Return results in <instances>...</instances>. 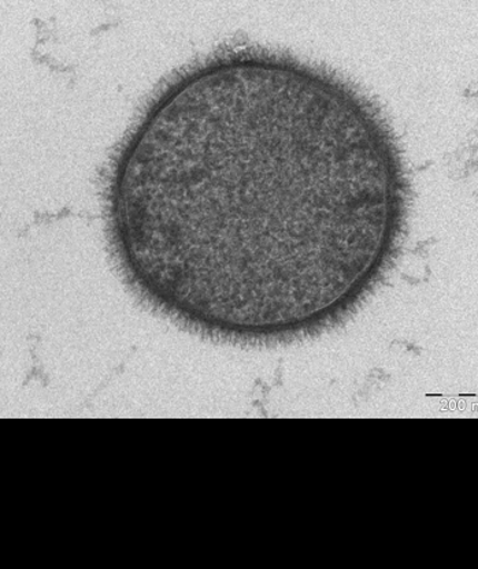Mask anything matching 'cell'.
<instances>
[{
  "label": "cell",
  "mask_w": 478,
  "mask_h": 569,
  "mask_svg": "<svg viewBox=\"0 0 478 569\" xmlns=\"http://www.w3.org/2000/svg\"><path fill=\"white\" fill-rule=\"evenodd\" d=\"M410 203L380 104L336 70L258 44L169 76L104 177L129 287L230 342L292 341L351 317L397 262Z\"/></svg>",
  "instance_id": "6da1fadb"
}]
</instances>
